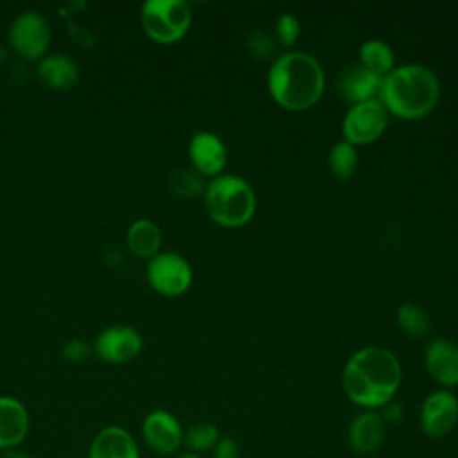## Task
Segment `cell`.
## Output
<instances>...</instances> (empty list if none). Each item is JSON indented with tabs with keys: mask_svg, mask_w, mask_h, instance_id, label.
Listing matches in <instances>:
<instances>
[{
	"mask_svg": "<svg viewBox=\"0 0 458 458\" xmlns=\"http://www.w3.org/2000/svg\"><path fill=\"white\" fill-rule=\"evenodd\" d=\"M401 383V365L388 349L370 345L356 351L345 363L342 385L345 395L367 410L390 403Z\"/></svg>",
	"mask_w": 458,
	"mask_h": 458,
	"instance_id": "cell-1",
	"label": "cell"
},
{
	"mask_svg": "<svg viewBox=\"0 0 458 458\" xmlns=\"http://www.w3.org/2000/svg\"><path fill=\"white\" fill-rule=\"evenodd\" d=\"M324 72L318 61L306 52L279 55L267 75L270 97L283 107L301 111L318 102L324 93Z\"/></svg>",
	"mask_w": 458,
	"mask_h": 458,
	"instance_id": "cell-2",
	"label": "cell"
},
{
	"mask_svg": "<svg viewBox=\"0 0 458 458\" xmlns=\"http://www.w3.org/2000/svg\"><path fill=\"white\" fill-rule=\"evenodd\" d=\"M440 97V81L422 64H403L383 77L379 100L388 113L404 120L426 116Z\"/></svg>",
	"mask_w": 458,
	"mask_h": 458,
	"instance_id": "cell-3",
	"label": "cell"
},
{
	"mask_svg": "<svg viewBox=\"0 0 458 458\" xmlns=\"http://www.w3.org/2000/svg\"><path fill=\"white\" fill-rule=\"evenodd\" d=\"M204 206L213 222L224 227L245 225L256 211V195L242 177L222 174L204 190Z\"/></svg>",
	"mask_w": 458,
	"mask_h": 458,
	"instance_id": "cell-4",
	"label": "cell"
},
{
	"mask_svg": "<svg viewBox=\"0 0 458 458\" xmlns=\"http://www.w3.org/2000/svg\"><path fill=\"white\" fill-rule=\"evenodd\" d=\"M193 14L184 0H147L141 5V27L145 34L161 45H170L186 36Z\"/></svg>",
	"mask_w": 458,
	"mask_h": 458,
	"instance_id": "cell-5",
	"label": "cell"
},
{
	"mask_svg": "<svg viewBox=\"0 0 458 458\" xmlns=\"http://www.w3.org/2000/svg\"><path fill=\"white\" fill-rule=\"evenodd\" d=\"M50 25L38 11L20 13L9 27L11 48L27 61H38L45 57L50 45Z\"/></svg>",
	"mask_w": 458,
	"mask_h": 458,
	"instance_id": "cell-6",
	"label": "cell"
},
{
	"mask_svg": "<svg viewBox=\"0 0 458 458\" xmlns=\"http://www.w3.org/2000/svg\"><path fill=\"white\" fill-rule=\"evenodd\" d=\"M388 111L379 98L352 104L344 116L342 132L351 145H367L376 141L386 129Z\"/></svg>",
	"mask_w": 458,
	"mask_h": 458,
	"instance_id": "cell-7",
	"label": "cell"
},
{
	"mask_svg": "<svg viewBox=\"0 0 458 458\" xmlns=\"http://www.w3.org/2000/svg\"><path fill=\"white\" fill-rule=\"evenodd\" d=\"M193 279L190 263L177 252H159L147 265V281L161 295L175 297L184 293Z\"/></svg>",
	"mask_w": 458,
	"mask_h": 458,
	"instance_id": "cell-8",
	"label": "cell"
},
{
	"mask_svg": "<svg viewBox=\"0 0 458 458\" xmlns=\"http://www.w3.org/2000/svg\"><path fill=\"white\" fill-rule=\"evenodd\" d=\"M143 349V338L138 329L125 324H116L102 329L95 342L93 352L106 363L122 365L132 361Z\"/></svg>",
	"mask_w": 458,
	"mask_h": 458,
	"instance_id": "cell-9",
	"label": "cell"
},
{
	"mask_svg": "<svg viewBox=\"0 0 458 458\" xmlns=\"http://www.w3.org/2000/svg\"><path fill=\"white\" fill-rule=\"evenodd\" d=\"M145 444L161 456L175 454L184 440V431L175 415L166 410H152L141 422Z\"/></svg>",
	"mask_w": 458,
	"mask_h": 458,
	"instance_id": "cell-10",
	"label": "cell"
},
{
	"mask_svg": "<svg viewBox=\"0 0 458 458\" xmlns=\"http://www.w3.org/2000/svg\"><path fill=\"white\" fill-rule=\"evenodd\" d=\"M458 422V399L451 390L431 392L420 406V428L429 438L449 435Z\"/></svg>",
	"mask_w": 458,
	"mask_h": 458,
	"instance_id": "cell-11",
	"label": "cell"
},
{
	"mask_svg": "<svg viewBox=\"0 0 458 458\" xmlns=\"http://www.w3.org/2000/svg\"><path fill=\"white\" fill-rule=\"evenodd\" d=\"M188 154L193 170H197L202 177L222 175V170L227 163V150L224 141L209 131H199L191 136Z\"/></svg>",
	"mask_w": 458,
	"mask_h": 458,
	"instance_id": "cell-12",
	"label": "cell"
},
{
	"mask_svg": "<svg viewBox=\"0 0 458 458\" xmlns=\"http://www.w3.org/2000/svg\"><path fill=\"white\" fill-rule=\"evenodd\" d=\"M424 363L428 374L442 386L458 385V344L449 338H435L428 344Z\"/></svg>",
	"mask_w": 458,
	"mask_h": 458,
	"instance_id": "cell-13",
	"label": "cell"
},
{
	"mask_svg": "<svg viewBox=\"0 0 458 458\" xmlns=\"http://www.w3.org/2000/svg\"><path fill=\"white\" fill-rule=\"evenodd\" d=\"M386 438V422L379 411L365 410L358 413L347 431V440L358 454H370L377 451Z\"/></svg>",
	"mask_w": 458,
	"mask_h": 458,
	"instance_id": "cell-14",
	"label": "cell"
},
{
	"mask_svg": "<svg viewBox=\"0 0 458 458\" xmlns=\"http://www.w3.org/2000/svg\"><path fill=\"white\" fill-rule=\"evenodd\" d=\"M88 458H140V447L125 428L106 426L93 437Z\"/></svg>",
	"mask_w": 458,
	"mask_h": 458,
	"instance_id": "cell-15",
	"label": "cell"
},
{
	"mask_svg": "<svg viewBox=\"0 0 458 458\" xmlns=\"http://www.w3.org/2000/svg\"><path fill=\"white\" fill-rule=\"evenodd\" d=\"M29 411L21 401L0 395V451L18 447L29 433Z\"/></svg>",
	"mask_w": 458,
	"mask_h": 458,
	"instance_id": "cell-16",
	"label": "cell"
},
{
	"mask_svg": "<svg viewBox=\"0 0 458 458\" xmlns=\"http://www.w3.org/2000/svg\"><path fill=\"white\" fill-rule=\"evenodd\" d=\"M381 84H383L381 75L367 70L361 64H356L342 73L338 89L344 98H347L352 104H360V102L379 98Z\"/></svg>",
	"mask_w": 458,
	"mask_h": 458,
	"instance_id": "cell-17",
	"label": "cell"
},
{
	"mask_svg": "<svg viewBox=\"0 0 458 458\" xmlns=\"http://www.w3.org/2000/svg\"><path fill=\"white\" fill-rule=\"evenodd\" d=\"M38 77L47 88L64 91L72 89L79 82L81 70L72 57L64 54H50L39 59Z\"/></svg>",
	"mask_w": 458,
	"mask_h": 458,
	"instance_id": "cell-18",
	"label": "cell"
},
{
	"mask_svg": "<svg viewBox=\"0 0 458 458\" xmlns=\"http://www.w3.org/2000/svg\"><path fill=\"white\" fill-rule=\"evenodd\" d=\"M125 243L129 250L140 259H152L159 254L163 243V233L159 225L148 218L134 220L125 234Z\"/></svg>",
	"mask_w": 458,
	"mask_h": 458,
	"instance_id": "cell-19",
	"label": "cell"
},
{
	"mask_svg": "<svg viewBox=\"0 0 458 458\" xmlns=\"http://www.w3.org/2000/svg\"><path fill=\"white\" fill-rule=\"evenodd\" d=\"M395 55L388 43L381 39H367L360 47V64L367 70L385 77L394 70Z\"/></svg>",
	"mask_w": 458,
	"mask_h": 458,
	"instance_id": "cell-20",
	"label": "cell"
},
{
	"mask_svg": "<svg viewBox=\"0 0 458 458\" xmlns=\"http://www.w3.org/2000/svg\"><path fill=\"white\" fill-rule=\"evenodd\" d=\"M166 190L179 199H193L206 190L204 177L193 168H174L166 175Z\"/></svg>",
	"mask_w": 458,
	"mask_h": 458,
	"instance_id": "cell-21",
	"label": "cell"
},
{
	"mask_svg": "<svg viewBox=\"0 0 458 458\" xmlns=\"http://www.w3.org/2000/svg\"><path fill=\"white\" fill-rule=\"evenodd\" d=\"M329 170L338 179H349L354 175L358 166V154L354 145L344 141H338L329 150Z\"/></svg>",
	"mask_w": 458,
	"mask_h": 458,
	"instance_id": "cell-22",
	"label": "cell"
},
{
	"mask_svg": "<svg viewBox=\"0 0 458 458\" xmlns=\"http://www.w3.org/2000/svg\"><path fill=\"white\" fill-rule=\"evenodd\" d=\"M218 440L220 431L213 422H195L184 431L182 444L190 449V453L200 454L211 451Z\"/></svg>",
	"mask_w": 458,
	"mask_h": 458,
	"instance_id": "cell-23",
	"label": "cell"
},
{
	"mask_svg": "<svg viewBox=\"0 0 458 458\" xmlns=\"http://www.w3.org/2000/svg\"><path fill=\"white\" fill-rule=\"evenodd\" d=\"M397 322L401 329L413 338L424 336L429 331V318L426 311L413 302H403L397 308Z\"/></svg>",
	"mask_w": 458,
	"mask_h": 458,
	"instance_id": "cell-24",
	"label": "cell"
},
{
	"mask_svg": "<svg viewBox=\"0 0 458 458\" xmlns=\"http://www.w3.org/2000/svg\"><path fill=\"white\" fill-rule=\"evenodd\" d=\"M301 32V23L295 14L292 13H283L277 21H276V38L281 45L290 47L297 41Z\"/></svg>",
	"mask_w": 458,
	"mask_h": 458,
	"instance_id": "cell-25",
	"label": "cell"
},
{
	"mask_svg": "<svg viewBox=\"0 0 458 458\" xmlns=\"http://www.w3.org/2000/svg\"><path fill=\"white\" fill-rule=\"evenodd\" d=\"M247 48L249 52L258 57V59H267L274 54L276 50V43L272 39L270 34L263 32V30H252L247 36Z\"/></svg>",
	"mask_w": 458,
	"mask_h": 458,
	"instance_id": "cell-26",
	"label": "cell"
},
{
	"mask_svg": "<svg viewBox=\"0 0 458 458\" xmlns=\"http://www.w3.org/2000/svg\"><path fill=\"white\" fill-rule=\"evenodd\" d=\"M88 354H89V347L82 340H72L63 347V358L72 363L84 361L88 358Z\"/></svg>",
	"mask_w": 458,
	"mask_h": 458,
	"instance_id": "cell-27",
	"label": "cell"
},
{
	"mask_svg": "<svg viewBox=\"0 0 458 458\" xmlns=\"http://www.w3.org/2000/svg\"><path fill=\"white\" fill-rule=\"evenodd\" d=\"M211 458H240V447L233 438H220L211 449Z\"/></svg>",
	"mask_w": 458,
	"mask_h": 458,
	"instance_id": "cell-28",
	"label": "cell"
},
{
	"mask_svg": "<svg viewBox=\"0 0 458 458\" xmlns=\"http://www.w3.org/2000/svg\"><path fill=\"white\" fill-rule=\"evenodd\" d=\"M379 415L383 417V420H385L386 424H399V422L403 420L404 411H403V406H401L397 401L392 399L390 403H386V404L381 408Z\"/></svg>",
	"mask_w": 458,
	"mask_h": 458,
	"instance_id": "cell-29",
	"label": "cell"
},
{
	"mask_svg": "<svg viewBox=\"0 0 458 458\" xmlns=\"http://www.w3.org/2000/svg\"><path fill=\"white\" fill-rule=\"evenodd\" d=\"M0 458H32V456L23 453V451H20L18 447H14V449H2L0 451Z\"/></svg>",
	"mask_w": 458,
	"mask_h": 458,
	"instance_id": "cell-30",
	"label": "cell"
},
{
	"mask_svg": "<svg viewBox=\"0 0 458 458\" xmlns=\"http://www.w3.org/2000/svg\"><path fill=\"white\" fill-rule=\"evenodd\" d=\"M175 458H202V456H200V454H195V453H190V451H188V453H182V454H177V456H175Z\"/></svg>",
	"mask_w": 458,
	"mask_h": 458,
	"instance_id": "cell-31",
	"label": "cell"
}]
</instances>
